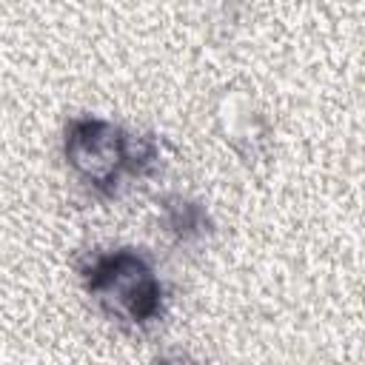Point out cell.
<instances>
[{
  "label": "cell",
  "instance_id": "6da1fadb",
  "mask_svg": "<svg viewBox=\"0 0 365 365\" xmlns=\"http://www.w3.org/2000/svg\"><path fill=\"white\" fill-rule=\"evenodd\" d=\"M157 143L148 137L125 134L114 123L97 117H77L66 131V157L71 168L100 191H114L131 174H145L157 165Z\"/></svg>",
  "mask_w": 365,
  "mask_h": 365
},
{
  "label": "cell",
  "instance_id": "7a4b0ae2",
  "mask_svg": "<svg viewBox=\"0 0 365 365\" xmlns=\"http://www.w3.org/2000/svg\"><path fill=\"white\" fill-rule=\"evenodd\" d=\"M83 279L100 308L120 322L148 325L163 311V285L134 251L94 254L83 268Z\"/></svg>",
  "mask_w": 365,
  "mask_h": 365
},
{
  "label": "cell",
  "instance_id": "3957f363",
  "mask_svg": "<svg viewBox=\"0 0 365 365\" xmlns=\"http://www.w3.org/2000/svg\"><path fill=\"white\" fill-rule=\"evenodd\" d=\"M220 123H222V134L225 140L245 157H257L265 143H268V128H265V120L242 100V97H225V106L220 108Z\"/></svg>",
  "mask_w": 365,
  "mask_h": 365
},
{
  "label": "cell",
  "instance_id": "277c9868",
  "mask_svg": "<svg viewBox=\"0 0 365 365\" xmlns=\"http://www.w3.org/2000/svg\"><path fill=\"white\" fill-rule=\"evenodd\" d=\"M168 225H171L180 237L191 240V237L202 234V228H205V217H202V211H200L194 202L177 200L174 205H168Z\"/></svg>",
  "mask_w": 365,
  "mask_h": 365
}]
</instances>
